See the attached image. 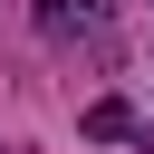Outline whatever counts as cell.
<instances>
[{
	"instance_id": "cell-1",
	"label": "cell",
	"mask_w": 154,
	"mask_h": 154,
	"mask_svg": "<svg viewBox=\"0 0 154 154\" xmlns=\"http://www.w3.org/2000/svg\"><path fill=\"white\" fill-rule=\"evenodd\" d=\"M77 135H87V144H144V154H154V125H144V116H135L125 96H87Z\"/></svg>"
},
{
	"instance_id": "cell-2",
	"label": "cell",
	"mask_w": 154,
	"mask_h": 154,
	"mask_svg": "<svg viewBox=\"0 0 154 154\" xmlns=\"http://www.w3.org/2000/svg\"><path fill=\"white\" fill-rule=\"evenodd\" d=\"M106 19H116V0H38V38H106Z\"/></svg>"
}]
</instances>
